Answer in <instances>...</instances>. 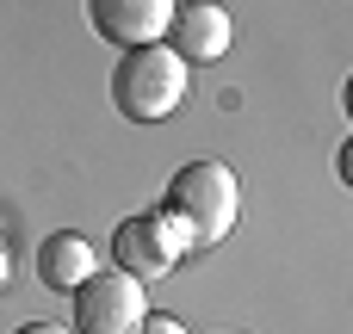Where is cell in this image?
<instances>
[{
    "label": "cell",
    "mask_w": 353,
    "mask_h": 334,
    "mask_svg": "<svg viewBox=\"0 0 353 334\" xmlns=\"http://www.w3.org/2000/svg\"><path fill=\"white\" fill-rule=\"evenodd\" d=\"M236 211H242V186L223 161H186L168 192H161V229L174 248H211L236 229Z\"/></svg>",
    "instance_id": "cell-1"
},
{
    "label": "cell",
    "mask_w": 353,
    "mask_h": 334,
    "mask_svg": "<svg viewBox=\"0 0 353 334\" xmlns=\"http://www.w3.org/2000/svg\"><path fill=\"white\" fill-rule=\"evenodd\" d=\"M180 99H186V62L168 43H143V50L118 56V68H112V105L130 124H161V118L180 112Z\"/></svg>",
    "instance_id": "cell-2"
},
{
    "label": "cell",
    "mask_w": 353,
    "mask_h": 334,
    "mask_svg": "<svg viewBox=\"0 0 353 334\" xmlns=\"http://www.w3.org/2000/svg\"><path fill=\"white\" fill-rule=\"evenodd\" d=\"M68 298H74V322H68L74 334H137L143 316H149L143 285L124 279L118 267H112V273H93V279L74 285Z\"/></svg>",
    "instance_id": "cell-3"
},
{
    "label": "cell",
    "mask_w": 353,
    "mask_h": 334,
    "mask_svg": "<svg viewBox=\"0 0 353 334\" xmlns=\"http://www.w3.org/2000/svg\"><path fill=\"white\" fill-rule=\"evenodd\" d=\"M230 37H236V25L217 0H174V19H168L161 43L180 62H217V56H230Z\"/></svg>",
    "instance_id": "cell-4"
},
{
    "label": "cell",
    "mask_w": 353,
    "mask_h": 334,
    "mask_svg": "<svg viewBox=\"0 0 353 334\" xmlns=\"http://www.w3.org/2000/svg\"><path fill=\"white\" fill-rule=\"evenodd\" d=\"M174 260H180V248L168 242V229H161L155 211H149V217H124V223L112 229V267H118L124 279L149 285V279H161Z\"/></svg>",
    "instance_id": "cell-5"
},
{
    "label": "cell",
    "mask_w": 353,
    "mask_h": 334,
    "mask_svg": "<svg viewBox=\"0 0 353 334\" xmlns=\"http://www.w3.org/2000/svg\"><path fill=\"white\" fill-rule=\"evenodd\" d=\"M87 19L105 43L118 50H143V43H161L168 37V19H174V0H87Z\"/></svg>",
    "instance_id": "cell-6"
},
{
    "label": "cell",
    "mask_w": 353,
    "mask_h": 334,
    "mask_svg": "<svg viewBox=\"0 0 353 334\" xmlns=\"http://www.w3.org/2000/svg\"><path fill=\"white\" fill-rule=\"evenodd\" d=\"M93 273H99V254H93L87 236H74V229L43 236V248H37V285H43V291H74V285H87Z\"/></svg>",
    "instance_id": "cell-7"
},
{
    "label": "cell",
    "mask_w": 353,
    "mask_h": 334,
    "mask_svg": "<svg viewBox=\"0 0 353 334\" xmlns=\"http://www.w3.org/2000/svg\"><path fill=\"white\" fill-rule=\"evenodd\" d=\"M137 334H186V328H180V316H161V310H155V316H143Z\"/></svg>",
    "instance_id": "cell-8"
},
{
    "label": "cell",
    "mask_w": 353,
    "mask_h": 334,
    "mask_svg": "<svg viewBox=\"0 0 353 334\" xmlns=\"http://www.w3.org/2000/svg\"><path fill=\"white\" fill-rule=\"evenodd\" d=\"M335 174H341V186L353 192V136L341 143V149H335Z\"/></svg>",
    "instance_id": "cell-9"
},
{
    "label": "cell",
    "mask_w": 353,
    "mask_h": 334,
    "mask_svg": "<svg viewBox=\"0 0 353 334\" xmlns=\"http://www.w3.org/2000/svg\"><path fill=\"white\" fill-rule=\"evenodd\" d=\"M12 334H74V328H56V322H25V328H12Z\"/></svg>",
    "instance_id": "cell-10"
},
{
    "label": "cell",
    "mask_w": 353,
    "mask_h": 334,
    "mask_svg": "<svg viewBox=\"0 0 353 334\" xmlns=\"http://www.w3.org/2000/svg\"><path fill=\"white\" fill-rule=\"evenodd\" d=\"M341 105H347V118H353V74H347V87H341Z\"/></svg>",
    "instance_id": "cell-11"
},
{
    "label": "cell",
    "mask_w": 353,
    "mask_h": 334,
    "mask_svg": "<svg viewBox=\"0 0 353 334\" xmlns=\"http://www.w3.org/2000/svg\"><path fill=\"white\" fill-rule=\"evenodd\" d=\"M0 279H6V254H0Z\"/></svg>",
    "instance_id": "cell-12"
}]
</instances>
